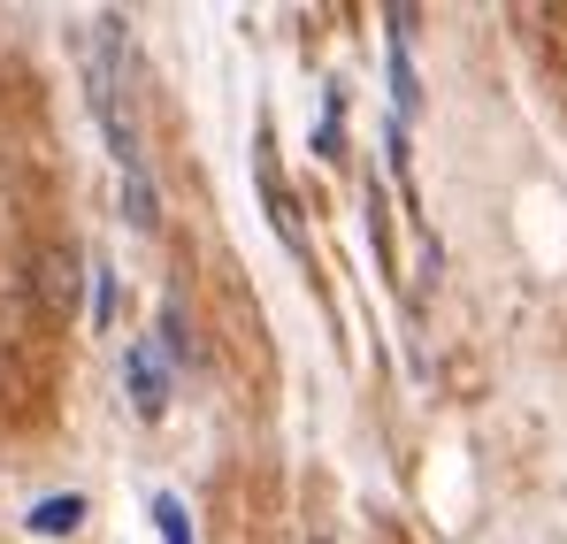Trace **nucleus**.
Instances as JSON below:
<instances>
[{"label": "nucleus", "instance_id": "8", "mask_svg": "<svg viewBox=\"0 0 567 544\" xmlns=\"http://www.w3.org/2000/svg\"><path fill=\"white\" fill-rule=\"evenodd\" d=\"M93 322L115 330V269H107V261H93Z\"/></svg>", "mask_w": 567, "mask_h": 544}, {"label": "nucleus", "instance_id": "3", "mask_svg": "<svg viewBox=\"0 0 567 544\" xmlns=\"http://www.w3.org/2000/svg\"><path fill=\"white\" fill-rule=\"evenodd\" d=\"M115 177H123V223L154 238V230H162V192H154V170H146V154L115 162Z\"/></svg>", "mask_w": 567, "mask_h": 544}, {"label": "nucleus", "instance_id": "6", "mask_svg": "<svg viewBox=\"0 0 567 544\" xmlns=\"http://www.w3.org/2000/svg\"><path fill=\"white\" fill-rule=\"evenodd\" d=\"M154 530H162V544H199L192 537V514L177 491H154Z\"/></svg>", "mask_w": 567, "mask_h": 544}, {"label": "nucleus", "instance_id": "7", "mask_svg": "<svg viewBox=\"0 0 567 544\" xmlns=\"http://www.w3.org/2000/svg\"><path fill=\"white\" fill-rule=\"evenodd\" d=\"M261 199H269V223H277V238L291 254H307V238H299V215H291V199H284V184H261Z\"/></svg>", "mask_w": 567, "mask_h": 544}, {"label": "nucleus", "instance_id": "1", "mask_svg": "<svg viewBox=\"0 0 567 544\" xmlns=\"http://www.w3.org/2000/svg\"><path fill=\"white\" fill-rule=\"evenodd\" d=\"M85 284H93V261H85L70 238H47V246L31 254V299H39V315L70 322V307H78Z\"/></svg>", "mask_w": 567, "mask_h": 544}, {"label": "nucleus", "instance_id": "5", "mask_svg": "<svg viewBox=\"0 0 567 544\" xmlns=\"http://www.w3.org/2000/svg\"><path fill=\"white\" fill-rule=\"evenodd\" d=\"M154 346L169 353V368H192V361H199L192 322H185V299H162V315H154Z\"/></svg>", "mask_w": 567, "mask_h": 544}, {"label": "nucleus", "instance_id": "2", "mask_svg": "<svg viewBox=\"0 0 567 544\" xmlns=\"http://www.w3.org/2000/svg\"><path fill=\"white\" fill-rule=\"evenodd\" d=\"M123 383H131L138 422H162V414H169V353H162L154 338H131V346H123Z\"/></svg>", "mask_w": 567, "mask_h": 544}, {"label": "nucleus", "instance_id": "9", "mask_svg": "<svg viewBox=\"0 0 567 544\" xmlns=\"http://www.w3.org/2000/svg\"><path fill=\"white\" fill-rule=\"evenodd\" d=\"M307 544H322V537H307Z\"/></svg>", "mask_w": 567, "mask_h": 544}, {"label": "nucleus", "instance_id": "4", "mask_svg": "<svg viewBox=\"0 0 567 544\" xmlns=\"http://www.w3.org/2000/svg\"><path fill=\"white\" fill-rule=\"evenodd\" d=\"M85 514H93V506H85V491H54V499H39L23 522H31V537H78V530H85Z\"/></svg>", "mask_w": 567, "mask_h": 544}]
</instances>
